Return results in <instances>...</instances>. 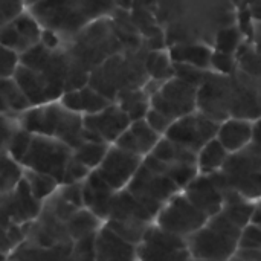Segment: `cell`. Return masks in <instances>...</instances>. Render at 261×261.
Instances as JSON below:
<instances>
[{
	"label": "cell",
	"instance_id": "cell-1",
	"mask_svg": "<svg viewBox=\"0 0 261 261\" xmlns=\"http://www.w3.org/2000/svg\"><path fill=\"white\" fill-rule=\"evenodd\" d=\"M167 47L176 44L214 46L217 34L237 23V5L229 2H161L153 5Z\"/></svg>",
	"mask_w": 261,
	"mask_h": 261
},
{
	"label": "cell",
	"instance_id": "cell-2",
	"mask_svg": "<svg viewBox=\"0 0 261 261\" xmlns=\"http://www.w3.org/2000/svg\"><path fill=\"white\" fill-rule=\"evenodd\" d=\"M115 9L113 2H34L28 5V11L41 28L58 34L64 43L90 23L110 17Z\"/></svg>",
	"mask_w": 261,
	"mask_h": 261
},
{
	"label": "cell",
	"instance_id": "cell-3",
	"mask_svg": "<svg viewBox=\"0 0 261 261\" xmlns=\"http://www.w3.org/2000/svg\"><path fill=\"white\" fill-rule=\"evenodd\" d=\"M20 127L34 136L55 138L64 142L75 151L81 147L84 139V118L61 106V102H52L29 109L18 116Z\"/></svg>",
	"mask_w": 261,
	"mask_h": 261
},
{
	"label": "cell",
	"instance_id": "cell-4",
	"mask_svg": "<svg viewBox=\"0 0 261 261\" xmlns=\"http://www.w3.org/2000/svg\"><path fill=\"white\" fill-rule=\"evenodd\" d=\"M72 156V148L60 139L47 136H34L31 147L24 159L21 161V167L24 170L47 174L57 179L61 185Z\"/></svg>",
	"mask_w": 261,
	"mask_h": 261
},
{
	"label": "cell",
	"instance_id": "cell-5",
	"mask_svg": "<svg viewBox=\"0 0 261 261\" xmlns=\"http://www.w3.org/2000/svg\"><path fill=\"white\" fill-rule=\"evenodd\" d=\"M125 190L135 199H138L154 217H158L162 208L174 196L182 193V190L174 182L148 168L145 164H142Z\"/></svg>",
	"mask_w": 261,
	"mask_h": 261
},
{
	"label": "cell",
	"instance_id": "cell-6",
	"mask_svg": "<svg viewBox=\"0 0 261 261\" xmlns=\"http://www.w3.org/2000/svg\"><path fill=\"white\" fill-rule=\"evenodd\" d=\"M210 217L199 211L184 193L174 196L158 214L154 225L173 236L188 239L206 226Z\"/></svg>",
	"mask_w": 261,
	"mask_h": 261
},
{
	"label": "cell",
	"instance_id": "cell-7",
	"mask_svg": "<svg viewBox=\"0 0 261 261\" xmlns=\"http://www.w3.org/2000/svg\"><path fill=\"white\" fill-rule=\"evenodd\" d=\"M199 89L180 78L164 83L161 90L151 96V109L170 118L173 122L197 110Z\"/></svg>",
	"mask_w": 261,
	"mask_h": 261
},
{
	"label": "cell",
	"instance_id": "cell-8",
	"mask_svg": "<svg viewBox=\"0 0 261 261\" xmlns=\"http://www.w3.org/2000/svg\"><path fill=\"white\" fill-rule=\"evenodd\" d=\"M219 130V122L213 121L202 112L196 110L194 113L173 122V125L164 138L199 154L203 147H206L211 141L217 138Z\"/></svg>",
	"mask_w": 261,
	"mask_h": 261
},
{
	"label": "cell",
	"instance_id": "cell-9",
	"mask_svg": "<svg viewBox=\"0 0 261 261\" xmlns=\"http://www.w3.org/2000/svg\"><path fill=\"white\" fill-rule=\"evenodd\" d=\"M44 203L37 200L23 179L15 190L2 196V229L9 225L24 226L34 223L43 213Z\"/></svg>",
	"mask_w": 261,
	"mask_h": 261
},
{
	"label": "cell",
	"instance_id": "cell-10",
	"mask_svg": "<svg viewBox=\"0 0 261 261\" xmlns=\"http://www.w3.org/2000/svg\"><path fill=\"white\" fill-rule=\"evenodd\" d=\"M142 164V158L127 153L116 145H112L107 156L95 171L115 193H119L128 187Z\"/></svg>",
	"mask_w": 261,
	"mask_h": 261
},
{
	"label": "cell",
	"instance_id": "cell-11",
	"mask_svg": "<svg viewBox=\"0 0 261 261\" xmlns=\"http://www.w3.org/2000/svg\"><path fill=\"white\" fill-rule=\"evenodd\" d=\"M14 81L26 95L32 107L58 102L66 92L64 84L21 64L14 75Z\"/></svg>",
	"mask_w": 261,
	"mask_h": 261
},
{
	"label": "cell",
	"instance_id": "cell-12",
	"mask_svg": "<svg viewBox=\"0 0 261 261\" xmlns=\"http://www.w3.org/2000/svg\"><path fill=\"white\" fill-rule=\"evenodd\" d=\"M187 246L194 260L229 261L239 251V242L219 234L208 226L187 239Z\"/></svg>",
	"mask_w": 261,
	"mask_h": 261
},
{
	"label": "cell",
	"instance_id": "cell-13",
	"mask_svg": "<svg viewBox=\"0 0 261 261\" xmlns=\"http://www.w3.org/2000/svg\"><path fill=\"white\" fill-rule=\"evenodd\" d=\"M185 251H188L187 239L165 232L153 225L138 246V261H177Z\"/></svg>",
	"mask_w": 261,
	"mask_h": 261
},
{
	"label": "cell",
	"instance_id": "cell-14",
	"mask_svg": "<svg viewBox=\"0 0 261 261\" xmlns=\"http://www.w3.org/2000/svg\"><path fill=\"white\" fill-rule=\"evenodd\" d=\"M83 118L84 128L96 135L102 142L109 145H113L132 125V119L128 118V115L115 102L96 115H89Z\"/></svg>",
	"mask_w": 261,
	"mask_h": 261
},
{
	"label": "cell",
	"instance_id": "cell-15",
	"mask_svg": "<svg viewBox=\"0 0 261 261\" xmlns=\"http://www.w3.org/2000/svg\"><path fill=\"white\" fill-rule=\"evenodd\" d=\"M187 199L210 219L222 213L223 196L211 176L199 174L184 191Z\"/></svg>",
	"mask_w": 261,
	"mask_h": 261
},
{
	"label": "cell",
	"instance_id": "cell-16",
	"mask_svg": "<svg viewBox=\"0 0 261 261\" xmlns=\"http://www.w3.org/2000/svg\"><path fill=\"white\" fill-rule=\"evenodd\" d=\"M115 194L116 193L98 176L96 171H92L83 184L84 208L95 214L104 223L110 219Z\"/></svg>",
	"mask_w": 261,
	"mask_h": 261
},
{
	"label": "cell",
	"instance_id": "cell-17",
	"mask_svg": "<svg viewBox=\"0 0 261 261\" xmlns=\"http://www.w3.org/2000/svg\"><path fill=\"white\" fill-rule=\"evenodd\" d=\"M162 136L158 135L145 119L142 121H135L132 125L124 132V135L113 144L118 148L132 153L135 156H139L145 159L153 153L156 145L161 142Z\"/></svg>",
	"mask_w": 261,
	"mask_h": 261
},
{
	"label": "cell",
	"instance_id": "cell-18",
	"mask_svg": "<svg viewBox=\"0 0 261 261\" xmlns=\"http://www.w3.org/2000/svg\"><path fill=\"white\" fill-rule=\"evenodd\" d=\"M95 261H138V246L127 243L102 225L95 237Z\"/></svg>",
	"mask_w": 261,
	"mask_h": 261
},
{
	"label": "cell",
	"instance_id": "cell-19",
	"mask_svg": "<svg viewBox=\"0 0 261 261\" xmlns=\"http://www.w3.org/2000/svg\"><path fill=\"white\" fill-rule=\"evenodd\" d=\"M219 188H228L242 196L246 202H261L260 173H216L211 176Z\"/></svg>",
	"mask_w": 261,
	"mask_h": 261
},
{
	"label": "cell",
	"instance_id": "cell-20",
	"mask_svg": "<svg viewBox=\"0 0 261 261\" xmlns=\"http://www.w3.org/2000/svg\"><path fill=\"white\" fill-rule=\"evenodd\" d=\"M60 102L64 109H67L73 113L83 115V116L96 115L113 104L110 99H107L106 96L98 93L90 86H86L80 90L66 92L61 96Z\"/></svg>",
	"mask_w": 261,
	"mask_h": 261
},
{
	"label": "cell",
	"instance_id": "cell-21",
	"mask_svg": "<svg viewBox=\"0 0 261 261\" xmlns=\"http://www.w3.org/2000/svg\"><path fill=\"white\" fill-rule=\"evenodd\" d=\"M217 139L229 154H237L252 144L254 122L231 118L220 124Z\"/></svg>",
	"mask_w": 261,
	"mask_h": 261
},
{
	"label": "cell",
	"instance_id": "cell-22",
	"mask_svg": "<svg viewBox=\"0 0 261 261\" xmlns=\"http://www.w3.org/2000/svg\"><path fill=\"white\" fill-rule=\"evenodd\" d=\"M109 220H122V222H135L142 225H154L156 217L127 190H122L115 194L112 213Z\"/></svg>",
	"mask_w": 261,
	"mask_h": 261
},
{
	"label": "cell",
	"instance_id": "cell-23",
	"mask_svg": "<svg viewBox=\"0 0 261 261\" xmlns=\"http://www.w3.org/2000/svg\"><path fill=\"white\" fill-rule=\"evenodd\" d=\"M214 49L206 44H176L168 47L171 61L187 64L203 70H211V58Z\"/></svg>",
	"mask_w": 261,
	"mask_h": 261
},
{
	"label": "cell",
	"instance_id": "cell-24",
	"mask_svg": "<svg viewBox=\"0 0 261 261\" xmlns=\"http://www.w3.org/2000/svg\"><path fill=\"white\" fill-rule=\"evenodd\" d=\"M0 95H2V115L8 116H21L29 109H32L29 99L21 92L18 84L14 81V78L2 80L0 86Z\"/></svg>",
	"mask_w": 261,
	"mask_h": 261
},
{
	"label": "cell",
	"instance_id": "cell-25",
	"mask_svg": "<svg viewBox=\"0 0 261 261\" xmlns=\"http://www.w3.org/2000/svg\"><path fill=\"white\" fill-rule=\"evenodd\" d=\"M115 104H118L128 115L132 122L145 119L151 109V99L142 89L124 90L118 93Z\"/></svg>",
	"mask_w": 261,
	"mask_h": 261
},
{
	"label": "cell",
	"instance_id": "cell-26",
	"mask_svg": "<svg viewBox=\"0 0 261 261\" xmlns=\"http://www.w3.org/2000/svg\"><path fill=\"white\" fill-rule=\"evenodd\" d=\"M151 156L161 162L171 164V165H197V153H194L167 138L161 139V142L153 150Z\"/></svg>",
	"mask_w": 261,
	"mask_h": 261
},
{
	"label": "cell",
	"instance_id": "cell-27",
	"mask_svg": "<svg viewBox=\"0 0 261 261\" xmlns=\"http://www.w3.org/2000/svg\"><path fill=\"white\" fill-rule=\"evenodd\" d=\"M229 156L231 154L225 150V147L216 138L206 147H203L202 151L197 154L199 173L203 176H213L216 173H220L223 167L226 165Z\"/></svg>",
	"mask_w": 261,
	"mask_h": 261
},
{
	"label": "cell",
	"instance_id": "cell-28",
	"mask_svg": "<svg viewBox=\"0 0 261 261\" xmlns=\"http://www.w3.org/2000/svg\"><path fill=\"white\" fill-rule=\"evenodd\" d=\"M223 173H260L261 174V144H251L243 151L231 154Z\"/></svg>",
	"mask_w": 261,
	"mask_h": 261
},
{
	"label": "cell",
	"instance_id": "cell-29",
	"mask_svg": "<svg viewBox=\"0 0 261 261\" xmlns=\"http://www.w3.org/2000/svg\"><path fill=\"white\" fill-rule=\"evenodd\" d=\"M66 226H67L69 237L72 239L73 243L95 236L102 228L101 220L86 208L76 211L75 216L66 223Z\"/></svg>",
	"mask_w": 261,
	"mask_h": 261
},
{
	"label": "cell",
	"instance_id": "cell-30",
	"mask_svg": "<svg viewBox=\"0 0 261 261\" xmlns=\"http://www.w3.org/2000/svg\"><path fill=\"white\" fill-rule=\"evenodd\" d=\"M23 179L26 180L32 196L40 200L41 203L47 202L61 187L60 182L47 174H41L37 171H31V170H24V176Z\"/></svg>",
	"mask_w": 261,
	"mask_h": 261
},
{
	"label": "cell",
	"instance_id": "cell-31",
	"mask_svg": "<svg viewBox=\"0 0 261 261\" xmlns=\"http://www.w3.org/2000/svg\"><path fill=\"white\" fill-rule=\"evenodd\" d=\"M147 72L151 80L158 81H168L174 78V63L171 61V57L167 50H156L148 52L147 55Z\"/></svg>",
	"mask_w": 261,
	"mask_h": 261
},
{
	"label": "cell",
	"instance_id": "cell-32",
	"mask_svg": "<svg viewBox=\"0 0 261 261\" xmlns=\"http://www.w3.org/2000/svg\"><path fill=\"white\" fill-rule=\"evenodd\" d=\"M104 225L133 246H139L144 242L148 229L153 226V225H142V223L122 222V220H107Z\"/></svg>",
	"mask_w": 261,
	"mask_h": 261
},
{
	"label": "cell",
	"instance_id": "cell-33",
	"mask_svg": "<svg viewBox=\"0 0 261 261\" xmlns=\"http://www.w3.org/2000/svg\"><path fill=\"white\" fill-rule=\"evenodd\" d=\"M237 69L261 83V55L251 41H245L236 54Z\"/></svg>",
	"mask_w": 261,
	"mask_h": 261
},
{
	"label": "cell",
	"instance_id": "cell-34",
	"mask_svg": "<svg viewBox=\"0 0 261 261\" xmlns=\"http://www.w3.org/2000/svg\"><path fill=\"white\" fill-rule=\"evenodd\" d=\"M110 147L112 145L104 142H84L73 151V158L83 165H86L89 170L95 171L107 156Z\"/></svg>",
	"mask_w": 261,
	"mask_h": 261
},
{
	"label": "cell",
	"instance_id": "cell-35",
	"mask_svg": "<svg viewBox=\"0 0 261 261\" xmlns=\"http://www.w3.org/2000/svg\"><path fill=\"white\" fill-rule=\"evenodd\" d=\"M246 41L243 32L240 31L239 24H231V26H226L223 28L216 40H214V46L213 49L217 50V52H223V54H228V55H236L237 50L240 49V46Z\"/></svg>",
	"mask_w": 261,
	"mask_h": 261
},
{
	"label": "cell",
	"instance_id": "cell-36",
	"mask_svg": "<svg viewBox=\"0 0 261 261\" xmlns=\"http://www.w3.org/2000/svg\"><path fill=\"white\" fill-rule=\"evenodd\" d=\"M2 196L11 193L12 190L17 188V185L23 180L24 176V168L21 167V164L15 162L14 159H11L8 154L2 153Z\"/></svg>",
	"mask_w": 261,
	"mask_h": 261
},
{
	"label": "cell",
	"instance_id": "cell-37",
	"mask_svg": "<svg viewBox=\"0 0 261 261\" xmlns=\"http://www.w3.org/2000/svg\"><path fill=\"white\" fill-rule=\"evenodd\" d=\"M255 206L257 203H251V202H240V203H232V205H226L223 206L222 213L239 228V229H245L246 226H249L252 223V217L255 213Z\"/></svg>",
	"mask_w": 261,
	"mask_h": 261
},
{
	"label": "cell",
	"instance_id": "cell-38",
	"mask_svg": "<svg viewBox=\"0 0 261 261\" xmlns=\"http://www.w3.org/2000/svg\"><path fill=\"white\" fill-rule=\"evenodd\" d=\"M32 138H34V135H31L29 132L20 128L14 135V138L9 141L8 147L5 150H2V153L8 154L11 159H14L15 162L21 164V161L24 159V156H26V153H28V150L31 147Z\"/></svg>",
	"mask_w": 261,
	"mask_h": 261
},
{
	"label": "cell",
	"instance_id": "cell-39",
	"mask_svg": "<svg viewBox=\"0 0 261 261\" xmlns=\"http://www.w3.org/2000/svg\"><path fill=\"white\" fill-rule=\"evenodd\" d=\"M206 226L210 228V229H213V231H216V232H219V234H223V236H226V237H231V239H234V240H240V237H242V229H239L223 213H219L217 216H214V217H211L210 220H208V223H206Z\"/></svg>",
	"mask_w": 261,
	"mask_h": 261
},
{
	"label": "cell",
	"instance_id": "cell-40",
	"mask_svg": "<svg viewBox=\"0 0 261 261\" xmlns=\"http://www.w3.org/2000/svg\"><path fill=\"white\" fill-rule=\"evenodd\" d=\"M208 73H210V70H203V69H197V67H193V66L176 64L174 63V76L196 86L197 89L203 84Z\"/></svg>",
	"mask_w": 261,
	"mask_h": 261
},
{
	"label": "cell",
	"instance_id": "cell-41",
	"mask_svg": "<svg viewBox=\"0 0 261 261\" xmlns=\"http://www.w3.org/2000/svg\"><path fill=\"white\" fill-rule=\"evenodd\" d=\"M211 70L219 75H232L237 70V60L236 55H228L223 52H213L211 58Z\"/></svg>",
	"mask_w": 261,
	"mask_h": 261
},
{
	"label": "cell",
	"instance_id": "cell-42",
	"mask_svg": "<svg viewBox=\"0 0 261 261\" xmlns=\"http://www.w3.org/2000/svg\"><path fill=\"white\" fill-rule=\"evenodd\" d=\"M92 170H89L86 165H83L81 162H78L73 156L66 168L64 173V179L61 185H75V184H83L89 176H90Z\"/></svg>",
	"mask_w": 261,
	"mask_h": 261
},
{
	"label": "cell",
	"instance_id": "cell-43",
	"mask_svg": "<svg viewBox=\"0 0 261 261\" xmlns=\"http://www.w3.org/2000/svg\"><path fill=\"white\" fill-rule=\"evenodd\" d=\"M28 9L26 3L15 2V0H2L0 2V23L2 26L14 21Z\"/></svg>",
	"mask_w": 261,
	"mask_h": 261
},
{
	"label": "cell",
	"instance_id": "cell-44",
	"mask_svg": "<svg viewBox=\"0 0 261 261\" xmlns=\"http://www.w3.org/2000/svg\"><path fill=\"white\" fill-rule=\"evenodd\" d=\"M18 67H20V55L11 49L2 47V61H0L2 80L14 78Z\"/></svg>",
	"mask_w": 261,
	"mask_h": 261
},
{
	"label": "cell",
	"instance_id": "cell-45",
	"mask_svg": "<svg viewBox=\"0 0 261 261\" xmlns=\"http://www.w3.org/2000/svg\"><path fill=\"white\" fill-rule=\"evenodd\" d=\"M239 249H261V228L251 223L242 232Z\"/></svg>",
	"mask_w": 261,
	"mask_h": 261
},
{
	"label": "cell",
	"instance_id": "cell-46",
	"mask_svg": "<svg viewBox=\"0 0 261 261\" xmlns=\"http://www.w3.org/2000/svg\"><path fill=\"white\" fill-rule=\"evenodd\" d=\"M147 124L158 133L161 135L162 138L167 135V132L170 130V127L173 125V121L170 118H167L165 115L159 113L158 110L154 109H150V112L147 113V118H145Z\"/></svg>",
	"mask_w": 261,
	"mask_h": 261
},
{
	"label": "cell",
	"instance_id": "cell-47",
	"mask_svg": "<svg viewBox=\"0 0 261 261\" xmlns=\"http://www.w3.org/2000/svg\"><path fill=\"white\" fill-rule=\"evenodd\" d=\"M229 261H261V249H239Z\"/></svg>",
	"mask_w": 261,
	"mask_h": 261
},
{
	"label": "cell",
	"instance_id": "cell-48",
	"mask_svg": "<svg viewBox=\"0 0 261 261\" xmlns=\"http://www.w3.org/2000/svg\"><path fill=\"white\" fill-rule=\"evenodd\" d=\"M248 8H249V12H251V17H252L254 23L261 24V2L251 3V5H248Z\"/></svg>",
	"mask_w": 261,
	"mask_h": 261
},
{
	"label": "cell",
	"instance_id": "cell-49",
	"mask_svg": "<svg viewBox=\"0 0 261 261\" xmlns=\"http://www.w3.org/2000/svg\"><path fill=\"white\" fill-rule=\"evenodd\" d=\"M252 44H254L255 50L261 55V24H257V23H255V32H254Z\"/></svg>",
	"mask_w": 261,
	"mask_h": 261
},
{
	"label": "cell",
	"instance_id": "cell-50",
	"mask_svg": "<svg viewBox=\"0 0 261 261\" xmlns=\"http://www.w3.org/2000/svg\"><path fill=\"white\" fill-rule=\"evenodd\" d=\"M254 144H261V119L254 122Z\"/></svg>",
	"mask_w": 261,
	"mask_h": 261
},
{
	"label": "cell",
	"instance_id": "cell-51",
	"mask_svg": "<svg viewBox=\"0 0 261 261\" xmlns=\"http://www.w3.org/2000/svg\"><path fill=\"white\" fill-rule=\"evenodd\" d=\"M252 223L261 228V202H258L257 206H255V213H254V217H252Z\"/></svg>",
	"mask_w": 261,
	"mask_h": 261
},
{
	"label": "cell",
	"instance_id": "cell-52",
	"mask_svg": "<svg viewBox=\"0 0 261 261\" xmlns=\"http://www.w3.org/2000/svg\"><path fill=\"white\" fill-rule=\"evenodd\" d=\"M196 261H216V260H196Z\"/></svg>",
	"mask_w": 261,
	"mask_h": 261
}]
</instances>
